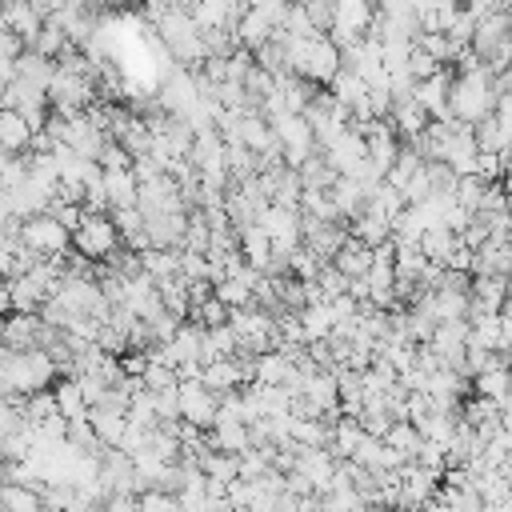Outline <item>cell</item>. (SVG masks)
Returning <instances> with one entry per match:
<instances>
[{
	"label": "cell",
	"mask_w": 512,
	"mask_h": 512,
	"mask_svg": "<svg viewBox=\"0 0 512 512\" xmlns=\"http://www.w3.org/2000/svg\"><path fill=\"white\" fill-rule=\"evenodd\" d=\"M40 324H44L40 312H8V320H4V344H12V348H40L36 344Z\"/></svg>",
	"instance_id": "cell-17"
},
{
	"label": "cell",
	"mask_w": 512,
	"mask_h": 512,
	"mask_svg": "<svg viewBox=\"0 0 512 512\" xmlns=\"http://www.w3.org/2000/svg\"><path fill=\"white\" fill-rule=\"evenodd\" d=\"M0 508L4 512H44V492H36L32 484L4 480L0 484Z\"/></svg>",
	"instance_id": "cell-19"
},
{
	"label": "cell",
	"mask_w": 512,
	"mask_h": 512,
	"mask_svg": "<svg viewBox=\"0 0 512 512\" xmlns=\"http://www.w3.org/2000/svg\"><path fill=\"white\" fill-rule=\"evenodd\" d=\"M228 316H232V308L212 292L208 300L192 304V316H188V320H196V324H204V328H220V324H228Z\"/></svg>",
	"instance_id": "cell-30"
},
{
	"label": "cell",
	"mask_w": 512,
	"mask_h": 512,
	"mask_svg": "<svg viewBox=\"0 0 512 512\" xmlns=\"http://www.w3.org/2000/svg\"><path fill=\"white\" fill-rule=\"evenodd\" d=\"M472 128H476V140H480V148H484V152H500V156H504V152H512V132L500 124V116H496V112H492V116H484V120H480V124H472Z\"/></svg>",
	"instance_id": "cell-26"
},
{
	"label": "cell",
	"mask_w": 512,
	"mask_h": 512,
	"mask_svg": "<svg viewBox=\"0 0 512 512\" xmlns=\"http://www.w3.org/2000/svg\"><path fill=\"white\" fill-rule=\"evenodd\" d=\"M284 32H288V36H320V28L312 24V16H308L304 0H292L288 20H284Z\"/></svg>",
	"instance_id": "cell-35"
},
{
	"label": "cell",
	"mask_w": 512,
	"mask_h": 512,
	"mask_svg": "<svg viewBox=\"0 0 512 512\" xmlns=\"http://www.w3.org/2000/svg\"><path fill=\"white\" fill-rule=\"evenodd\" d=\"M236 232H240V252L248 256V264H256L260 272L268 268V260H272V236L252 220V224H236Z\"/></svg>",
	"instance_id": "cell-18"
},
{
	"label": "cell",
	"mask_w": 512,
	"mask_h": 512,
	"mask_svg": "<svg viewBox=\"0 0 512 512\" xmlns=\"http://www.w3.org/2000/svg\"><path fill=\"white\" fill-rule=\"evenodd\" d=\"M348 232L376 248V244H384V240L392 236V220H388V216H380V212H368V208H364L360 216H352V220H348Z\"/></svg>",
	"instance_id": "cell-23"
},
{
	"label": "cell",
	"mask_w": 512,
	"mask_h": 512,
	"mask_svg": "<svg viewBox=\"0 0 512 512\" xmlns=\"http://www.w3.org/2000/svg\"><path fill=\"white\" fill-rule=\"evenodd\" d=\"M32 124H28V116L20 112V108H4L0 112V148L4 152H28L32 148Z\"/></svg>",
	"instance_id": "cell-12"
},
{
	"label": "cell",
	"mask_w": 512,
	"mask_h": 512,
	"mask_svg": "<svg viewBox=\"0 0 512 512\" xmlns=\"http://www.w3.org/2000/svg\"><path fill=\"white\" fill-rule=\"evenodd\" d=\"M500 104V92L492 84V68L484 60V68L476 72H456L452 76V92H448V108L460 124H480L484 116H492Z\"/></svg>",
	"instance_id": "cell-2"
},
{
	"label": "cell",
	"mask_w": 512,
	"mask_h": 512,
	"mask_svg": "<svg viewBox=\"0 0 512 512\" xmlns=\"http://www.w3.org/2000/svg\"><path fill=\"white\" fill-rule=\"evenodd\" d=\"M504 188H508V196H512V168L504 172Z\"/></svg>",
	"instance_id": "cell-43"
},
{
	"label": "cell",
	"mask_w": 512,
	"mask_h": 512,
	"mask_svg": "<svg viewBox=\"0 0 512 512\" xmlns=\"http://www.w3.org/2000/svg\"><path fill=\"white\" fill-rule=\"evenodd\" d=\"M320 284H324V292H328V300H336L340 292H348V284H352V276L348 272H340L332 260L320 268Z\"/></svg>",
	"instance_id": "cell-38"
},
{
	"label": "cell",
	"mask_w": 512,
	"mask_h": 512,
	"mask_svg": "<svg viewBox=\"0 0 512 512\" xmlns=\"http://www.w3.org/2000/svg\"><path fill=\"white\" fill-rule=\"evenodd\" d=\"M236 36H240V44H244V48H252V52H256L264 40H272V36H276V24H272L260 8H248V12L240 16V24H236Z\"/></svg>",
	"instance_id": "cell-20"
},
{
	"label": "cell",
	"mask_w": 512,
	"mask_h": 512,
	"mask_svg": "<svg viewBox=\"0 0 512 512\" xmlns=\"http://www.w3.org/2000/svg\"><path fill=\"white\" fill-rule=\"evenodd\" d=\"M300 324H304V336L308 340H324L336 328V308L328 300L324 304H308V308H300Z\"/></svg>",
	"instance_id": "cell-24"
},
{
	"label": "cell",
	"mask_w": 512,
	"mask_h": 512,
	"mask_svg": "<svg viewBox=\"0 0 512 512\" xmlns=\"http://www.w3.org/2000/svg\"><path fill=\"white\" fill-rule=\"evenodd\" d=\"M392 420H396V416H392L388 408H364V412H360V424H364L368 436H388Z\"/></svg>",
	"instance_id": "cell-39"
},
{
	"label": "cell",
	"mask_w": 512,
	"mask_h": 512,
	"mask_svg": "<svg viewBox=\"0 0 512 512\" xmlns=\"http://www.w3.org/2000/svg\"><path fill=\"white\" fill-rule=\"evenodd\" d=\"M420 244H424L428 260L448 264V260H452V252L460 248V232H456V228H448V224H432V228L420 236Z\"/></svg>",
	"instance_id": "cell-21"
},
{
	"label": "cell",
	"mask_w": 512,
	"mask_h": 512,
	"mask_svg": "<svg viewBox=\"0 0 512 512\" xmlns=\"http://www.w3.org/2000/svg\"><path fill=\"white\" fill-rule=\"evenodd\" d=\"M104 188L112 208H132L140 204V176L132 168H104Z\"/></svg>",
	"instance_id": "cell-15"
},
{
	"label": "cell",
	"mask_w": 512,
	"mask_h": 512,
	"mask_svg": "<svg viewBox=\"0 0 512 512\" xmlns=\"http://www.w3.org/2000/svg\"><path fill=\"white\" fill-rule=\"evenodd\" d=\"M44 20H48V16H44L32 0H4V28L20 32V36L28 40V48L36 44V36H40Z\"/></svg>",
	"instance_id": "cell-10"
},
{
	"label": "cell",
	"mask_w": 512,
	"mask_h": 512,
	"mask_svg": "<svg viewBox=\"0 0 512 512\" xmlns=\"http://www.w3.org/2000/svg\"><path fill=\"white\" fill-rule=\"evenodd\" d=\"M24 52H28V40L20 32H12V28H0V56L4 60H20Z\"/></svg>",
	"instance_id": "cell-41"
},
{
	"label": "cell",
	"mask_w": 512,
	"mask_h": 512,
	"mask_svg": "<svg viewBox=\"0 0 512 512\" xmlns=\"http://www.w3.org/2000/svg\"><path fill=\"white\" fill-rule=\"evenodd\" d=\"M216 296H220L228 308H244V304L256 300V288H252L248 280H240V276H220V280H216Z\"/></svg>",
	"instance_id": "cell-29"
},
{
	"label": "cell",
	"mask_w": 512,
	"mask_h": 512,
	"mask_svg": "<svg viewBox=\"0 0 512 512\" xmlns=\"http://www.w3.org/2000/svg\"><path fill=\"white\" fill-rule=\"evenodd\" d=\"M324 156H328V164L336 168V172H352L356 168V160H364L368 156V140H364V132L356 128V124H348L328 148H324Z\"/></svg>",
	"instance_id": "cell-7"
},
{
	"label": "cell",
	"mask_w": 512,
	"mask_h": 512,
	"mask_svg": "<svg viewBox=\"0 0 512 512\" xmlns=\"http://www.w3.org/2000/svg\"><path fill=\"white\" fill-rule=\"evenodd\" d=\"M200 380L212 388V392H236V388H244L248 380H244V368H240V360L236 356H220V360H212V364H204V372H200Z\"/></svg>",
	"instance_id": "cell-13"
},
{
	"label": "cell",
	"mask_w": 512,
	"mask_h": 512,
	"mask_svg": "<svg viewBox=\"0 0 512 512\" xmlns=\"http://www.w3.org/2000/svg\"><path fill=\"white\" fill-rule=\"evenodd\" d=\"M56 404H60V412L68 416V420H80V416H88L92 412V404H88V396L80 392V380L76 376H56Z\"/></svg>",
	"instance_id": "cell-22"
},
{
	"label": "cell",
	"mask_w": 512,
	"mask_h": 512,
	"mask_svg": "<svg viewBox=\"0 0 512 512\" xmlns=\"http://www.w3.org/2000/svg\"><path fill=\"white\" fill-rule=\"evenodd\" d=\"M416 44H420V48H428L440 64H452V60H456V52H460V44L452 40V32H420V36H416Z\"/></svg>",
	"instance_id": "cell-31"
},
{
	"label": "cell",
	"mask_w": 512,
	"mask_h": 512,
	"mask_svg": "<svg viewBox=\"0 0 512 512\" xmlns=\"http://www.w3.org/2000/svg\"><path fill=\"white\" fill-rule=\"evenodd\" d=\"M292 368H296V364H292L280 348H268V352L256 356V384H284Z\"/></svg>",
	"instance_id": "cell-25"
},
{
	"label": "cell",
	"mask_w": 512,
	"mask_h": 512,
	"mask_svg": "<svg viewBox=\"0 0 512 512\" xmlns=\"http://www.w3.org/2000/svg\"><path fill=\"white\" fill-rule=\"evenodd\" d=\"M188 220H192V212H156V216H148V236H152V244H160V248H184V236H188Z\"/></svg>",
	"instance_id": "cell-9"
},
{
	"label": "cell",
	"mask_w": 512,
	"mask_h": 512,
	"mask_svg": "<svg viewBox=\"0 0 512 512\" xmlns=\"http://www.w3.org/2000/svg\"><path fill=\"white\" fill-rule=\"evenodd\" d=\"M60 376V364L48 348H12L0 352V396H32L40 388H52Z\"/></svg>",
	"instance_id": "cell-1"
},
{
	"label": "cell",
	"mask_w": 512,
	"mask_h": 512,
	"mask_svg": "<svg viewBox=\"0 0 512 512\" xmlns=\"http://www.w3.org/2000/svg\"><path fill=\"white\" fill-rule=\"evenodd\" d=\"M304 8H308L312 24L320 32H332V24H336V0H304Z\"/></svg>",
	"instance_id": "cell-40"
},
{
	"label": "cell",
	"mask_w": 512,
	"mask_h": 512,
	"mask_svg": "<svg viewBox=\"0 0 512 512\" xmlns=\"http://www.w3.org/2000/svg\"><path fill=\"white\" fill-rule=\"evenodd\" d=\"M140 264H144V272H148V276L164 280V276L180 272V248H160V244H152V248H144V252H140Z\"/></svg>",
	"instance_id": "cell-27"
},
{
	"label": "cell",
	"mask_w": 512,
	"mask_h": 512,
	"mask_svg": "<svg viewBox=\"0 0 512 512\" xmlns=\"http://www.w3.org/2000/svg\"><path fill=\"white\" fill-rule=\"evenodd\" d=\"M20 240H24L32 252H40V256H60V252L72 248V228H68L64 220H56L52 212H36V216L24 220Z\"/></svg>",
	"instance_id": "cell-3"
},
{
	"label": "cell",
	"mask_w": 512,
	"mask_h": 512,
	"mask_svg": "<svg viewBox=\"0 0 512 512\" xmlns=\"http://www.w3.org/2000/svg\"><path fill=\"white\" fill-rule=\"evenodd\" d=\"M180 408H184V420H192L196 428H212L220 416V392H212L200 376H184L180 380Z\"/></svg>",
	"instance_id": "cell-6"
},
{
	"label": "cell",
	"mask_w": 512,
	"mask_h": 512,
	"mask_svg": "<svg viewBox=\"0 0 512 512\" xmlns=\"http://www.w3.org/2000/svg\"><path fill=\"white\" fill-rule=\"evenodd\" d=\"M88 420H92L96 436H100L108 448H120V444H124V436H128V424H132L124 408H104V404H92Z\"/></svg>",
	"instance_id": "cell-11"
},
{
	"label": "cell",
	"mask_w": 512,
	"mask_h": 512,
	"mask_svg": "<svg viewBox=\"0 0 512 512\" xmlns=\"http://www.w3.org/2000/svg\"><path fill=\"white\" fill-rule=\"evenodd\" d=\"M120 244H124V236H120L112 212H88L84 224L72 232V248H80V252H88V256H96V260H104V256H108L112 248H120Z\"/></svg>",
	"instance_id": "cell-4"
},
{
	"label": "cell",
	"mask_w": 512,
	"mask_h": 512,
	"mask_svg": "<svg viewBox=\"0 0 512 512\" xmlns=\"http://www.w3.org/2000/svg\"><path fill=\"white\" fill-rule=\"evenodd\" d=\"M144 384H148L152 392H168V388L180 384V368H176V364H164V360H152L148 372H144Z\"/></svg>",
	"instance_id": "cell-34"
},
{
	"label": "cell",
	"mask_w": 512,
	"mask_h": 512,
	"mask_svg": "<svg viewBox=\"0 0 512 512\" xmlns=\"http://www.w3.org/2000/svg\"><path fill=\"white\" fill-rule=\"evenodd\" d=\"M436 4H464V0H436Z\"/></svg>",
	"instance_id": "cell-44"
},
{
	"label": "cell",
	"mask_w": 512,
	"mask_h": 512,
	"mask_svg": "<svg viewBox=\"0 0 512 512\" xmlns=\"http://www.w3.org/2000/svg\"><path fill=\"white\" fill-rule=\"evenodd\" d=\"M372 260H376V248L364 244L360 236H348V240L340 244V252L332 256V264H336L340 272H348V276H368V272H372Z\"/></svg>",
	"instance_id": "cell-16"
},
{
	"label": "cell",
	"mask_w": 512,
	"mask_h": 512,
	"mask_svg": "<svg viewBox=\"0 0 512 512\" xmlns=\"http://www.w3.org/2000/svg\"><path fill=\"white\" fill-rule=\"evenodd\" d=\"M508 36H512V8H496V12H484V16L476 20L472 48L488 60V56L496 52V44H500V40H508Z\"/></svg>",
	"instance_id": "cell-8"
},
{
	"label": "cell",
	"mask_w": 512,
	"mask_h": 512,
	"mask_svg": "<svg viewBox=\"0 0 512 512\" xmlns=\"http://www.w3.org/2000/svg\"><path fill=\"white\" fill-rule=\"evenodd\" d=\"M340 68H344V48H340L328 32H320V36H312V44H308V60H304V68H300L296 76H304V80L328 88V84L336 80Z\"/></svg>",
	"instance_id": "cell-5"
},
{
	"label": "cell",
	"mask_w": 512,
	"mask_h": 512,
	"mask_svg": "<svg viewBox=\"0 0 512 512\" xmlns=\"http://www.w3.org/2000/svg\"><path fill=\"white\" fill-rule=\"evenodd\" d=\"M472 392L480 396H492V400H508L512 396V368H488L480 376H472Z\"/></svg>",
	"instance_id": "cell-28"
},
{
	"label": "cell",
	"mask_w": 512,
	"mask_h": 512,
	"mask_svg": "<svg viewBox=\"0 0 512 512\" xmlns=\"http://www.w3.org/2000/svg\"><path fill=\"white\" fill-rule=\"evenodd\" d=\"M392 124H396V132H400L404 140H416V136H424V128L432 124V112H428L416 96H408V100H396Z\"/></svg>",
	"instance_id": "cell-14"
},
{
	"label": "cell",
	"mask_w": 512,
	"mask_h": 512,
	"mask_svg": "<svg viewBox=\"0 0 512 512\" xmlns=\"http://www.w3.org/2000/svg\"><path fill=\"white\" fill-rule=\"evenodd\" d=\"M432 196H436V184H432V172H428V164H424V168L404 184V200H408V204H424V200H432Z\"/></svg>",
	"instance_id": "cell-36"
},
{
	"label": "cell",
	"mask_w": 512,
	"mask_h": 512,
	"mask_svg": "<svg viewBox=\"0 0 512 512\" xmlns=\"http://www.w3.org/2000/svg\"><path fill=\"white\" fill-rule=\"evenodd\" d=\"M32 4H36V8L44 12V16H52V12H60V8H68V0H32Z\"/></svg>",
	"instance_id": "cell-42"
},
{
	"label": "cell",
	"mask_w": 512,
	"mask_h": 512,
	"mask_svg": "<svg viewBox=\"0 0 512 512\" xmlns=\"http://www.w3.org/2000/svg\"><path fill=\"white\" fill-rule=\"evenodd\" d=\"M140 508L144 512H180L184 500H180V492H168V488H144L140 492Z\"/></svg>",
	"instance_id": "cell-33"
},
{
	"label": "cell",
	"mask_w": 512,
	"mask_h": 512,
	"mask_svg": "<svg viewBox=\"0 0 512 512\" xmlns=\"http://www.w3.org/2000/svg\"><path fill=\"white\" fill-rule=\"evenodd\" d=\"M484 192H488V180L480 176V172H464L460 176V184H456V200L464 204V208H480V200H484Z\"/></svg>",
	"instance_id": "cell-32"
},
{
	"label": "cell",
	"mask_w": 512,
	"mask_h": 512,
	"mask_svg": "<svg viewBox=\"0 0 512 512\" xmlns=\"http://www.w3.org/2000/svg\"><path fill=\"white\" fill-rule=\"evenodd\" d=\"M440 68H444V64H440V60H436L428 48H420V44L412 48V56H408V72H412L416 80H424V76H436Z\"/></svg>",
	"instance_id": "cell-37"
}]
</instances>
